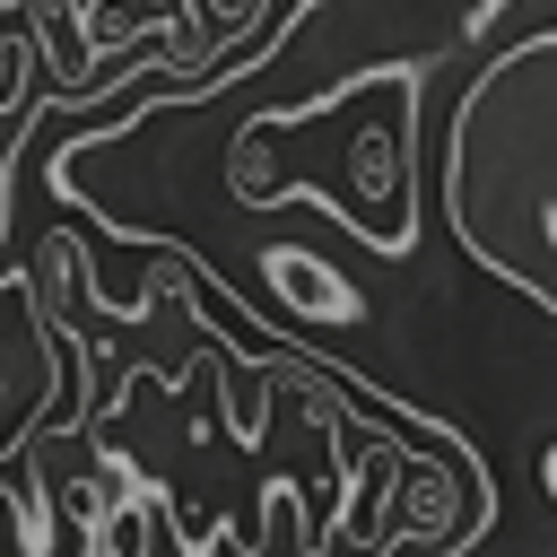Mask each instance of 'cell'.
<instances>
[{
  "mask_svg": "<svg viewBox=\"0 0 557 557\" xmlns=\"http://www.w3.org/2000/svg\"><path fill=\"white\" fill-rule=\"evenodd\" d=\"M444 218L487 278L557 313V26L513 35L461 87L444 122Z\"/></svg>",
  "mask_w": 557,
  "mask_h": 557,
  "instance_id": "7a4b0ae2",
  "label": "cell"
},
{
  "mask_svg": "<svg viewBox=\"0 0 557 557\" xmlns=\"http://www.w3.org/2000/svg\"><path fill=\"white\" fill-rule=\"evenodd\" d=\"M540 496H548V505H557V444H548V453H540Z\"/></svg>",
  "mask_w": 557,
  "mask_h": 557,
  "instance_id": "277c9868",
  "label": "cell"
},
{
  "mask_svg": "<svg viewBox=\"0 0 557 557\" xmlns=\"http://www.w3.org/2000/svg\"><path fill=\"white\" fill-rule=\"evenodd\" d=\"M418 96L426 61H374L322 104L244 113L226 139V200L235 209L322 200L383 261H400L418 244Z\"/></svg>",
  "mask_w": 557,
  "mask_h": 557,
  "instance_id": "6da1fadb",
  "label": "cell"
},
{
  "mask_svg": "<svg viewBox=\"0 0 557 557\" xmlns=\"http://www.w3.org/2000/svg\"><path fill=\"white\" fill-rule=\"evenodd\" d=\"M261 278H270L278 313H305V322H366V296H357L322 252H305V244H270V252H261Z\"/></svg>",
  "mask_w": 557,
  "mask_h": 557,
  "instance_id": "3957f363",
  "label": "cell"
}]
</instances>
